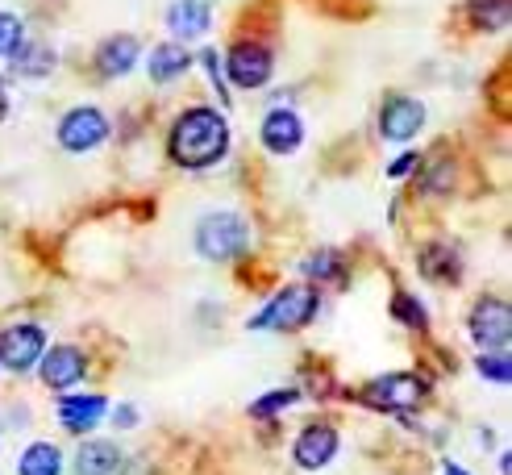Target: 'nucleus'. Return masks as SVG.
I'll list each match as a JSON object with an SVG mask.
<instances>
[{
	"instance_id": "1",
	"label": "nucleus",
	"mask_w": 512,
	"mask_h": 475,
	"mask_svg": "<svg viewBox=\"0 0 512 475\" xmlns=\"http://www.w3.org/2000/svg\"><path fill=\"white\" fill-rule=\"evenodd\" d=\"M167 150H171V159L188 171L213 167L229 150V121L217 109H204V105L184 109L167 134Z\"/></svg>"
},
{
	"instance_id": "2",
	"label": "nucleus",
	"mask_w": 512,
	"mask_h": 475,
	"mask_svg": "<svg viewBox=\"0 0 512 475\" xmlns=\"http://www.w3.org/2000/svg\"><path fill=\"white\" fill-rule=\"evenodd\" d=\"M317 305H321V292L317 284H288L284 292H275L259 317H250V330H300V325H309L317 317Z\"/></svg>"
},
{
	"instance_id": "3",
	"label": "nucleus",
	"mask_w": 512,
	"mask_h": 475,
	"mask_svg": "<svg viewBox=\"0 0 512 475\" xmlns=\"http://www.w3.org/2000/svg\"><path fill=\"white\" fill-rule=\"evenodd\" d=\"M429 396V384L413 371H392V375H375V380L358 392L367 409L375 413H396V417H413L421 409V400Z\"/></svg>"
},
{
	"instance_id": "4",
	"label": "nucleus",
	"mask_w": 512,
	"mask_h": 475,
	"mask_svg": "<svg viewBox=\"0 0 512 475\" xmlns=\"http://www.w3.org/2000/svg\"><path fill=\"white\" fill-rule=\"evenodd\" d=\"M246 246H250V225L242 213H209L196 225V250L213 263L246 255Z\"/></svg>"
},
{
	"instance_id": "5",
	"label": "nucleus",
	"mask_w": 512,
	"mask_h": 475,
	"mask_svg": "<svg viewBox=\"0 0 512 475\" xmlns=\"http://www.w3.org/2000/svg\"><path fill=\"white\" fill-rule=\"evenodd\" d=\"M271 71H275V55L263 46V42H238V46H229V55H225V80L234 84V88H267L271 80Z\"/></svg>"
},
{
	"instance_id": "6",
	"label": "nucleus",
	"mask_w": 512,
	"mask_h": 475,
	"mask_svg": "<svg viewBox=\"0 0 512 475\" xmlns=\"http://www.w3.org/2000/svg\"><path fill=\"white\" fill-rule=\"evenodd\" d=\"M42 350H46L42 325H34V321L9 325V330L0 334V367L13 371V375H25V371H34V367H38Z\"/></svg>"
},
{
	"instance_id": "7",
	"label": "nucleus",
	"mask_w": 512,
	"mask_h": 475,
	"mask_svg": "<svg viewBox=\"0 0 512 475\" xmlns=\"http://www.w3.org/2000/svg\"><path fill=\"white\" fill-rule=\"evenodd\" d=\"M105 138H109V117L92 105L71 109L59 121V142H63V150H71V155H88V150L105 146Z\"/></svg>"
},
{
	"instance_id": "8",
	"label": "nucleus",
	"mask_w": 512,
	"mask_h": 475,
	"mask_svg": "<svg viewBox=\"0 0 512 475\" xmlns=\"http://www.w3.org/2000/svg\"><path fill=\"white\" fill-rule=\"evenodd\" d=\"M467 330H471V338H475L479 350H500V346H508V334H512V309H508V300L483 296L479 305L471 309Z\"/></svg>"
},
{
	"instance_id": "9",
	"label": "nucleus",
	"mask_w": 512,
	"mask_h": 475,
	"mask_svg": "<svg viewBox=\"0 0 512 475\" xmlns=\"http://www.w3.org/2000/svg\"><path fill=\"white\" fill-rule=\"evenodd\" d=\"M338 446H342V438H338L334 425H329V421H313V425H304V430L296 434L292 459H296V467H304V471H321V467L334 463Z\"/></svg>"
},
{
	"instance_id": "10",
	"label": "nucleus",
	"mask_w": 512,
	"mask_h": 475,
	"mask_svg": "<svg viewBox=\"0 0 512 475\" xmlns=\"http://www.w3.org/2000/svg\"><path fill=\"white\" fill-rule=\"evenodd\" d=\"M425 130V105L413 96H388L379 109V134L388 142H413Z\"/></svg>"
},
{
	"instance_id": "11",
	"label": "nucleus",
	"mask_w": 512,
	"mask_h": 475,
	"mask_svg": "<svg viewBox=\"0 0 512 475\" xmlns=\"http://www.w3.org/2000/svg\"><path fill=\"white\" fill-rule=\"evenodd\" d=\"M38 371H42V384L50 392H67L84 380V371H88V359H84V350H75V346H55V350H42V359H38Z\"/></svg>"
},
{
	"instance_id": "12",
	"label": "nucleus",
	"mask_w": 512,
	"mask_h": 475,
	"mask_svg": "<svg viewBox=\"0 0 512 475\" xmlns=\"http://www.w3.org/2000/svg\"><path fill=\"white\" fill-rule=\"evenodd\" d=\"M263 146L271 155H296L300 142H304V121L296 109H271L263 117V130H259Z\"/></svg>"
},
{
	"instance_id": "13",
	"label": "nucleus",
	"mask_w": 512,
	"mask_h": 475,
	"mask_svg": "<svg viewBox=\"0 0 512 475\" xmlns=\"http://www.w3.org/2000/svg\"><path fill=\"white\" fill-rule=\"evenodd\" d=\"M417 267L429 284L450 288V284H458V275H463V255H458V246H450V242H429V246H421Z\"/></svg>"
},
{
	"instance_id": "14",
	"label": "nucleus",
	"mask_w": 512,
	"mask_h": 475,
	"mask_svg": "<svg viewBox=\"0 0 512 475\" xmlns=\"http://www.w3.org/2000/svg\"><path fill=\"white\" fill-rule=\"evenodd\" d=\"M105 413H109L105 396H63L59 400V421H63V430H71V434L96 430V425L105 421Z\"/></svg>"
},
{
	"instance_id": "15",
	"label": "nucleus",
	"mask_w": 512,
	"mask_h": 475,
	"mask_svg": "<svg viewBox=\"0 0 512 475\" xmlns=\"http://www.w3.org/2000/svg\"><path fill=\"white\" fill-rule=\"evenodd\" d=\"M138 38L134 34H113V38H105L100 42V50H96V71L105 75V80H117V75H130L134 71V63H138Z\"/></svg>"
},
{
	"instance_id": "16",
	"label": "nucleus",
	"mask_w": 512,
	"mask_h": 475,
	"mask_svg": "<svg viewBox=\"0 0 512 475\" xmlns=\"http://www.w3.org/2000/svg\"><path fill=\"white\" fill-rule=\"evenodd\" d=\"M167 25H171V34L179 42H192L200 34H209V25H213V9L204 5V0H175L171 13H167Z\"/></svg>"
},
{
	"instance_id": "17",
	"label": "nucleus",
	"mask_w": 512,
	"mask_h": 475,
	"mask_svg": "<svg viewBox=\"0 0 512 475\" xmlns=\"http://www.w3.org/2000/svg\"><path fill=\"white\" fill-rule=\"evenodd\" d=\"M184 71H192V50L184 42L155 46V55H150V80H155V84H171Z\"/></svg>"
},
{
	"instance_id": "18",
	"label": "nucleus",
	"mask_w": 512,
	"mask_h": 475,
	"mask_svg": "<svg viewBox=\"0 0 512 475\" xmlns=\"http://www.w3.org/2000/svg\"><path fill=\"white\" fill-rule=\"evenodd\" d=\"M121 471V450L113 442H84L75 455V475H117Z\"/></svg>"
},
{
	"instance_id": "19",
	"label": "nucleus",
	"mask_w": 512,
	"mask_h": 475,
	"mask_svg": "<svg viewBox=\"0 0 512 475\" xmlns=\"http://www.w3.org/2000/svg\"><path fill=\"white\" fill-rule=\"evenodd\" d=\"M17 475H63V450L55 442H30L17 459Z\"/></svg>"
},
{
	"instance_id": "20",
	"label": "nucleus",
	"mask_w": 512,
	"mask_h": 475,
	"mask_svg": "<svg viewBox=\"0 0 512 475\" xmlns=\"http://www.w3.org/2000/svg\"><path fill=\"white\" fill-rule=\"evenodd\" d=\"M9 59H13V71L21 75V80H42V75L55 71V50L42 46V42H30V46H25V38H21V46L13 50Z\"/></svg>"
},
{
	"instance_id": "21",
	"label": "nucleus",
	"mask_w": 512,
	"mask_h": 475,
	"mask_svg": "<svg viewBox=\"0 0 512 475\" xmlns=\"http://www.w3.org/2000/svg\"><path fill=\"white\" fill-rule=\"evenodd\" d=\"M346 259L342 250H313L309 259H304V275H309V284H346Z\"/></svg>"
},
{
	"instance_id": "22",
	"label": "nucleus",
	"mask_w": 512,
	"mask_h": 475,
	"mask_svg": "<svg viewBox=\"0 0 512 475\" xmlns=\"http://www.w3.org/2000/svg\"><path fill=\"white\" fill-rule=\"evenodd\" d=\"M512 17V0H471V21H475V30H504Z\"/></svg>"
},
{
	"instance_id": "23",
	"label": "nucleus",
	"mask_w": 512,
	"mask_h": 475,
	"mask_svg": "<svg viewBox=\"0 0 512 475\" xmlns=\"http://www.w3.org/2000/svg\"><path fill=\"white\" fill-rule=\"evenodd\" d=\"M475 367H479L483 380L496 384V388H504V384L512 380V359H508V346H500V350H483V355L475 359Z\"/></svg>"
},
{
	"instance_id": "24",
	"label": "nucleus",
	"mask_w": 512,
	"mask_h": 475,
	"mask_svg": "<svg viewBox=\"0 0 512 475\" xmlns=\"http://www.w3.org/2000/svg\"><path fill=\"white\" fill-rule=\"evenodd\" d=\"M392 317H400L404 325H413V330H425V325H429V309L421 305L417 296H408V292L392 296Z\"/></svg>"
},
{
	"instance_id": "25",
	"label": "nucleus",
	"mask_w": 512,
	"mask_h": 475,
	"mask_svg": "<svg viewBox=\"0 0 512 475\" xmlns=\"http://www.w3.org/2000/svg\"><path fill=\"white\" fill-rule=\"evenodd\" d=\"M21 38H25V21L17 13H9V9H0V59H9L13 50L21 46Z\"/></svg>"
},
{
	"instance_id": "26",
	"label": "nucleus",
	"mask_w": 512,
	"mask_h": 475,
	"mask_svg": "<svg viewBox=\"0 0 512 475\" xmlns=\"http://www.w3.org/2000/svg\"><path fill=\"white\" fill-rule=\"evenodd\" d=\"M296 400H300V392L296 388H279V392H267L263 400H254V405H250V417H275L279 409H288V405H296Z\"/></svg>"
},
{
	"instance_id": "27",
	"label": "nucleus",
	"mask_w": 512,
	"mask_h": 475,
	"mask_svg": "<svg viewBox=\"0 0 512 475\" xmlns=\"http://www.w3.org/2000/svg\"><path fill=\"white\" fill-rule=\"evenodd\" d=\"M204 67H209V80H213V92L221 96V105L229 109V84H225V75H221V63H217V50H204Z\"/></svg>"
},
{
	"instance_id": "28",
	"label": "nucleus",
	"mask_w": 512,
	"mask_h": 475,
	"mask_svg": "<svg viewBox=\"0 0 512 475\" xmlns=\"http://www.w3.org/2000/svg\"><path fill=\"white\" fill-rule=\"evenodd\" d=\"M450 175H454V167L450 163H438V167H433L429 175H425V196H442V192H450Z\"/></svg>"
},
{
	"instance_id": "29",
	"label": "nucleus",
	"mask_w": 512,
	"mask_h": 475,
	"mask_svg": "<svg viewBox=\"0 0 512 475\" xmlns=\"http://www.w3.org/2000/svg\"><path fill=\"white\" fill-rule=\"evenodd\" d=\"M417 163H421V155H417V150H408V155H400V159H396V163L388 167V175H392V180H404V175L413 171Z\"/></svg>"
},
{
	"instance_id": "30",
	"label": "nucleus",
	"mask_w": 512,
	"mask_h": 475,
	"mask_svg": "<svg viewBox=\"0 0 512 475\" xmlns=\"http://www.w3.org/2000/svg\"><path fill=\"white\" fill-rule=\"evenodd\" d=\"M113 421H117V425H125V430H130V425H138V409H134V405H121Z\"/></svg>"
},
{
	"instance_id": "31",
	"label": "nucleus",
	"mask_w": 512,
	"mask_h": 475,
	"mask_svg": "<svg viewBox=\"0 0 512 475\" xmlns=\"http://www.w3.org/2000/svg\"><path fill=\"white\" fill-rule=\"evenodd\" d=\"M442 475H467V467H458L454 459H446V463H442Z\"/></svg>"
},
{
	"instance_id": "32",
	"label": "nucleus",
	"mask_w": 512,
	"mask_h": 475,
	"mask_svg": "<svg viewBox=\"0 0 512 475\" xmlns=\"http://www.w3.org/2000/svg\"><path fill=\"white\" fill-rule=\"evenodd\" d=\"M9 117V92H5V84H0V121Z\"/></svg>"
}]
</instances>
